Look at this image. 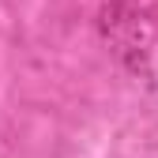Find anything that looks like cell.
I'll return each mask as SVG.
<instances>
[{
    "mask_svg": "<svg viewBox=\"0 0 158 158\" xmlns=\"http://www.w3.org/2000/svg\"><path fill=\"white\" fill-rule=\"evenodd\" d=\"M102 30L121 60L158 87V0H102Z\"/></svg>",
    "mask_w": 158,
    "mask_h": 158,
    "instance_id": "6da1fadb",
    "label": "cell"
}]
</instances>
